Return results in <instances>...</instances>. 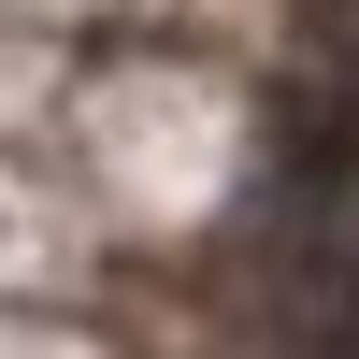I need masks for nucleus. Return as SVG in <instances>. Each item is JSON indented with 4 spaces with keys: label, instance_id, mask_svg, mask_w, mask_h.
<instances>
[{
    "label": "nucleus",
    "instance_id": "3",
    "mask_svg": "<svg viewBox=\"0 0 359 359\" xmlns=\"http://www.w3.org/2000/svg\"><path fill=\"white\" fill-rule=\"evenodd\" d=\"M302 43L331 57V72H359V0H302Z\"/></svg>",
    "mask_w": 359,
    "mask_h": 359
},
{
    "label": "nucleus",
    "instance_id": "1",
    "mask_svg": "<svg viewBox=\"0 0 359 359\" xmlns=\"http://www.w3.org/2000/svg\"><path fill=\"white\" fill-rule=\"evenodd\" d=\"M259 158L287 172V201H359V72L287 86V101L259 115Z\"/></svg>",
    "mask_w": 359,
    "mask_h": 359
},
{
    "label": "nucleus",
    "instance_id": "2",
    "mask_svg": "<svg viewBox=\"0 0 359 359\" xmlns=\"http://www.w3.org/2000/svg\"><path fill=\"white\" fill-rule=\"evenodd\" d=\"M287 331L316 359H359V245H302L287 259Z\"/></svg>",
    "mask_w": 359,
    "mask_h": 359
}]
</instances>
